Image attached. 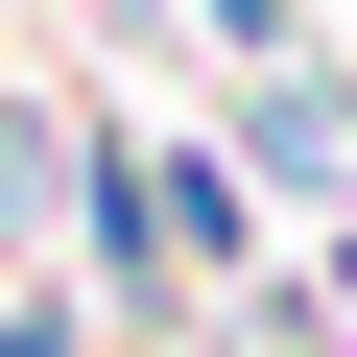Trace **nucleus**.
I'll list each match as a JSON object with an SVG mask.
<instances>
[{"instance_id":"f257e3e1","label":"nucleus","mask_w":357,"mask_h":357,"mask_svg":"<svg viewBox=\"0 0 357 357\" xmlns=\"http://www.w3.org/2000/svg\"><path fill=\"white\" fill-rule=\"evenodd\" d=\"M0 357H48V310H0Z\"/></svg>"}]
</instances>
